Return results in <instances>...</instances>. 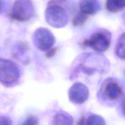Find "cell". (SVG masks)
<instances>
[{
  "label": "cell",
  "mask_w": 125,
  "mask_h": 125,
  "mask_svg": "<svg viewBox=\"0 0 125 125\" xmlns=\"http://www.w3.org/2000/svg\"><path fill=\"white\" fill-rule=\"evenodd\" d=\"M0 125H12V121L5 116H0Z\"/></svg>",
  "instance_id": "15"
},
{
  "label": "cell",
  "mask_w": 125,
  "mask_h": 125,
  "mask_svg": "<svg viewBox=\"0 0 125 125\" xmlns=\"http://www.w3.org/2000/svg\"><path fill=\"white\" fill-rule=\"evenodd\" d=\"M45 20L51 26L61 28L67 24L68 17L67 12L62 6L54 1H51L45 10Z\"/></svg>",
  "instance_id": "2"
},
{
  "label": "cell",
  "mask_w": 125,
  "mask_h": 125,
  "mask_svg": "<svg viewBox=\"0 0 125 125\" xmlns=\"http://www.w3.org/2000/svg\"><path fill=\"white\" fill-rule=\"evenodd\" d=\"M59 1H65V0H59Z\"/></svg>",
  "instance_id": "17"
},
{
  "label": "cell",
  "mask_w": 125,
  "mask_h": 125,
  "mask_svg": "<svg viewBox=\"0 0 125 125\" xmlns=\"http://www.w3.org/2000/svg\"><path fill=\"white\" fill-rule=\"evenodd\" d=\"M89 97V90L86 85L81 83L73 84L68 91V98L73 103L81 104L85 103Z\"/></svg>",
  "instance_id": "7"
},
{
  "label": "cell",
  "mask_w": 125,
  "mask_h": 125,
  "mask_svg": "<svg viewBox=\"0 0 125 125\" xmlns=\"http://www.w3.org/2000/svg\"><path fill=\"white\" fill-rule=\"evenodd\" d=\"M87 18V16L83 14L81 12H79L73 20V24L76 26L83 25L86 21Z\"/></svg>",
  "instance_id": "13"
},
{
  "label": "cell",
  "mask_w": 125,
  "mask_h": 125,
  "mask_svg": "<svg viewBox=\"0 0 125 125\" xmlns=\"http://www.w3.org/2000/svg\"><path fill=\"white\" fill-rule=\"evenodd\" d=\"M7 1L6 0H0V14L3 13L6 9Z\"/></svg>",
  "instance_id": "16"
},
{
  "label": "cell",
  "mask_w": 125,
  "mask_h": 125,
  "mask_svg": "<svg viewBox=\"0 0 125 125\" xmlns=\"http://www.w3.org/2000/svg\"><path fill=\"white\" fill-rule=\"evenodd\" d=\"M84 125H106V122L102 117L93 114L87 118Z\"/></svg>",
  "instance_id": "12"
},
{
  "label": "cell",
  "mask_w": 125,
  "mask_h": 125,
  "mask_svg": "<svg viewBox=\"0 0 125 125\" xmlns=\"http://www.w3.org/2000/svg\"><path fill=\"white\" fill-rule=\"evenodd\" d=\"M34 15V7L31 0H15L10 13L12 19L26 22L31 19Z\"/></svg>",
  "instance_id": "3"
},
{
  "label": "cell",
  "mask_w": 125,
  "mask_h": 125,
  "mask_svg": "<svg viewBox=\"0 0 125 125\" xmlns=\"http://www.w3.org/2000/svg\"><path fill=\"white\" fill-rule=\"evenodd\" d=\"M20 78L18 66L10 60L0 58V83L7 87L15 85Z\"/></svg>",
  "instance_id": "1"
},
{
  "label": "cell",
  "mask_w": 125,
  "mask_h": 125,
  "mask_svg": "<svg viewBox=\"0 0 125 125\" xmlns=\"http://www.w3.org/2000/svg\"><path fill=\"white\" fill-rule=\"evenodd\" d=\"M101 96L109 101H116L122 96L123 89L120 83L114 78L104 81L101 88Z\"/></svg>",
  "instance_id": "6"
},
{
  "label": "cell",
  "mask_w": 125,
  "mask_h": 125,
  "mask_svg": "<svg viewBox=\"0 0 125 125\" xmlns=\"http://www.w3.org/2000/svg\"><path fill=\"white\" fill-rule=\"evenodd\" d=\"M35 46L42 51H48L52 48L55 43V37L50 30L45 28H39L34 34Z\"/></svg>",
  "instance_id": "5"
},
{
  "label": "cell",
  "mask_w": 125,
  "mask_h": 125,
  "mask_svg": "<svg viewBox=\"0 0 125 125\" xmlns=\"http://www.w3.org/2000/svg\"><path fill=\"white\" fill-rule=\"evenodd\" d=\"M125 0H106V9L110 12H120L124 9Z\"/></svg>",
  "instance_id": "10"
},
{
  "label": "cell",
  "mask_w": 125,
  "mask_h": 125,
  "mask_svg": "<svg viewBox=\"0 0 125 125\" xmlns=\"http://www.w3.org/2000/svg\"><path fill=\"white\" fill-rule=\"evenodd\" d=\"M73 119L68 114L60 112L53 117L52 125H73Z\"/></svg>",
  "instance_id": "9"
},
{
  "label": "cell",
  "mask_w": 125,
  "mask_h": 125,
  "mask_svg": "<svg viewBox=\"0 0 125 125\" xmlns=\"http://www.w3.org/2000/svg\"><path fill=\"white\" fill-rule=\"evenodd\" d=\"M111 42V34L102 29L94 33L90 38L83 42L85 46H89L98 52H103L109 48Z\"/></svg>",
  "instance_id": "4"
},
{
  "label": "cell",
  "mask_w": 125,
  "mask_h": 125,
  "mask_svg": "<svg viewBox=\"0 0 125 125\" xmlns=\"http://www.w3.org/2000/svg\"><path fill=\"white\" fill-rule=\"evenodd\" d=\"M80 12L85 15H91L97 13L101 8L98 0H81Z\"/></svg>",
  "instance_id": "8"
},
{
  "label": "cell",
  "mask_w": 125,
  "mask_h": 125,
  "mask_svg": "<svg viewBox=\"0 0 125 125\" xmlns=\"http://www.w3.org/2000/svg\"><path fill=\"white\" fill-rule=\"evenodd\" d=\"M115 52L117 56L122 59H125V34L123 33L118 39L117 46L115 48Z\"/></svg>",
  "instance_id": "11"
},
{
  "label": "cell",
  "mask_w": 125,
  "mask_h": 125,
  "mask_svg": "<svg viewBox=\"0 0 125 125\" xmlns=\"http://www.w3.org/2000/svg\"><path fill=\"white\" fill-rule=\"evenodd\" d=\"M21 125H39V120L35 116L31 115L26 119Z\"/></svg>",
  "instance_id": "14"
}]
</instances>
